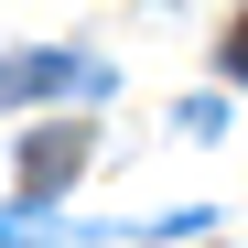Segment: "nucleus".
<instances>
[{"instance_id": "nucleus-1", "label": "nucleus", "mask_w": 248, "mask_h": 248, "mask_svg": "<svg viewBox=\"0 0 248 248\" xmlns=\"http://www.w3.org/2000/svg\"><path fill=\"white\" fill-rule=\"evenodd\" d=\"M87 140H97L87 119H54V130H32V140H22V205H54L76 173H87Z\"/></svg>"}, {"instance_id": "nucleus-2", "label": "nucleus", "mask_w": 248, "mask_h": 248, "mask_svg": "<svg viewBox=\"0 0 248 248\" xmlns=\"http://www.w3.org/2000/svg\"><path fill=\"white\" fill-rule=\"evenodd\" d=\"M87 87H108L87 54H0V108H22V97H87Z\"/></svg>"}, {"instance_id": "nucleus-3", "label": "nucleus", "mask_w": 248, "mask_h": 248, "mask_svg": "<svg viewBox=\"0 0 248 248\" xmlns=\"http://www.w3.org/2000/svg\"><path fill=\"white\" fill-rule=\"evenodd\" d=\"M0 248H97V227H65L54 205H11L0 216Z\"/></svg>"}]
</instances>
